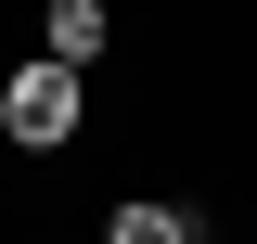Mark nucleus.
I'll return each mask as SVG.
<instances>
[{
    "label": "nucleus",
    "mask_w": 257,
    "mask_h": 244,
    "mask_svg": "<svg viewBox=\"0 0 257 244\" xmlns=\"http://www.w3.org/2000/svg\"><path fill=\"white\" fill-rule=\"evenodd\" d=\"M77 116H90V90H77V64H13V77H0V129H13V142L26 154H52V142H77Z\"/></svg>",
    "instance_id": "nucleus-1"
},
{
    "label": "nucleus",
    "mask_w": 257,
    "mask_h": 244,
    "mask_svg": "<svg viewBox=\"0 0 257 244\" xmlns=\"http://www.w3.org/2000/svg\"><path fill=\"white\" fill-rule=\"evenodd\" d=\"M103 39H116V13H103V0H52V13H39V52L77 64V77L103 64Z\"/></svg>",
    "instance_id": "nucleus-2"
},
{
    "label": "nucleus",
    "mask_w": 257,
    "mask_h": 244,
    "mask_svg": "<svg viewBox=\"0 0 257 244\" xmlns=\"http://www.w3.org/2000/svg\"><path fill=\"white\" fill-rule=\"evenodd\" d=\"M103 244H193V218H180V206H116Z\"/></svg>",
    "instance_id": "nucleus-3"
},
{
    "label": "nucleus",
    "mask_w": 257,
    "mask_h": 244,
    "mask_svg": "<svg viewBox=\"0 0 257 244\" xmlns=\"http://www.w3.org/2000/svg\"><path fill=\"white\" fill-rule=\"evenodd\" d=\"M193 244H219V231H193Z\"/></svg>",
    "instance_id": "nucleus-4"
}]
</instances>
